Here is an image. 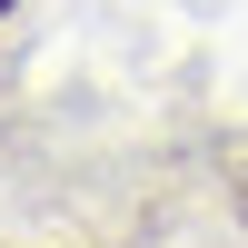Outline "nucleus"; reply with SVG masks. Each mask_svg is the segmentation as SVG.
<instances>
[{"label": "nucleus", "instance_id": "1", "mask_svg": "<svg viewBox=\"0 0 248 248\" xmlns=\"http://www.w3.org/2000/svg\"><path fill=\"white\" fill-rule=\"evenodd\" d=\"M10 10H20V0H0V20H10Z\"/></svg>", "mask_w": 248, "mask_h": 248}]
</instances>
